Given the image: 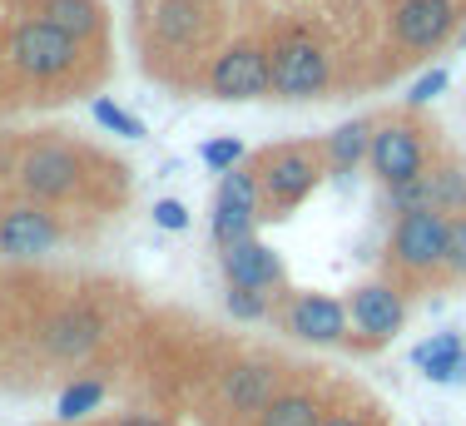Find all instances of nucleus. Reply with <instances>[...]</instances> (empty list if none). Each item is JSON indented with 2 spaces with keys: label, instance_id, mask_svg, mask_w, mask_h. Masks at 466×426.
<instances>
[{
  "label": "nucleus",
  "instance_id": "aec40b11",
  "mask_svg": "<svg viewBox=\"0 0 466 426\" xmlns=\"http://www.w3.org/2000/svg\"><path fill=\"white\" fill-rule=\"evenodd\" d=\"M368 144H372V125L368 119H352V125H338L328 134V159L338 174H352L362 159H368Z\"/></svg>",
  "mask_w": 466,
  "mask_h": 426
},
{
  "label": "nucleus",
  "instance_id": "c756f323",
  "mask_svg": "<svg viewBox=\"0 0 466 426\" xmlns=\"http://www.w3.org/2000/svg\"><path fill=\"white\" fill-rule=\"evenodd\" d=\"M323 426H362V421H352V417H328Z\"/></svg>",
  "mask_w": 466,
  "mask_h": 426
},
{
  "label": "nucleus",
  "instance_id": "423d86ee",
  "mask_svg": "<svg viewBox=\"0 0 466 426\" xmlns=\"http://www.w3.org/2000/svg\"><path fill=\"white\" fill-rule=\"evenodd\" d=\"M80 154H70L65 144H35V149L20 159V188H25L35 204H55V198H70L80 188Z\"/></svg>",
  "mask_w": 466,
  "mask_h": 426
},
{
  "label": "nucleus",
  "instance_id": "9d476101",
  "mask_svg": "<svg viewBox=\"0 0 466 426\" xmlns=\"http://www.w3.org/2000/svg\"><path fill=\"white\" fill-rule=\"evenodd\" d=\"M55 243H60V223H55V213H46L40 204H20L0 218V253L15 258V263L20 258L50 253Z\"/></svg>",
  "mask_w": 466,
  "mask_h": 426
},
{
  "label": "nucleus",
  "instance_id": "1a4fd4ad",
  "mask_svg": "<svg viewBox=\"0 0 466 426\" xmlns=\"http://www.w3.org/2000/svg\"><path fill=\"white\" fill-rule=\"evenodd\" d=\"M457 30V5L451 0H402L392 10V36L407 50H437Z\"/></svg>",
  "mask_w": 466,
  "mask_h": 426
},
{
  "label": "nucleus",
  "instance_id": "5701e85b",
  "mask_svg": "<svg viewBox=\"0 0 466 426\" xmlns=\"http://www.w3.org/2000/svg\"><path fill=\"white\" fill-rule=\"evenodd\" d=\"M90 115H95V125H105L109 134H119V139H144V119L129 115V109H119L115 99H95Z\"/></svg>",
  "mask_w": 466,
  "mask_h": 426
},
{
  "label": "nucleus",
  "instance_id": "6e6552de",
  "mask_svg": "<svg viewBox=\"0 0 466 426\" xmlns=\"http://www.w3.org/2000/svg\"><path fill=\"white\" fill-rule=\"evenodd\" d=\"M208 89L214 99L243 105V99H263L268 95V50L258 45H228L208 70Z\"/></svg>",
  "mask_w": 466,
  "mask_h": 426
},
{
  "label": "nucleus",
  "instance_id": "f8f14e48",
  "mask_svg": "<svg viewBox=\"0 0 466 426\" xmlns=\"http://www.w3.org/2000/svg\"><path fill=\"white\" fill-rule=\"evenodd\" d=\"M392 208H437V213H461L466 208V169L447 164V169H431L412 178V184L392 188Z\"/></svg>",
  "mask_w": 466,
  "mask_h": 426
},
{
  "label": "nucleus",
  "instance_id": "412c9836",
  "mask_svg": "<svg viewBox=\"0 0 466 426\" xmlns=\"http://www.w3.org/2000/svg\"><path fill=\"white\" fill-rule=\"evenodd\" d=\"M258 426H323V411H318L313 397L288 391V397H273L268 407L258 411Z\"/></svg>",
  "mask_w": 466,
  "mask_h": 426
},
{
  "label": "nucleus",
  "instance_id": "bb28decb",
  "mask_svg": "<svg viewBox=\"0 0 466 426\" xmlns=\"http://www.w3.org/2000/svg\"><path fill=\"white\" fill-rule=\"evenodd\" d=\"M447 268L451 273H466V213L447 223Z\"/></svg>",
  "mask_w": 466,
  "mask_h": 426
},
{
  "label": "nucleus",
  "instance_id": "4be33fe9",
  "mask_svg": "<svg viewBox=\"0 0 466 426\" xmlns=\"http://www.w3.org/2000/svg\"><path fill=\"white\" fill-rule=\"evenodd\" d=\"M99 401H105V382L85 377V382H70V387L60 391V407H55V417H60V421H80V417H90Z\"/></svg>",
  "mask_w": 466,
  "mask_h": 426
},
{
  "label": "nucleus",
  "instance_id": "6ab92c4d",
  "mask_svg": "<svg viewBox=\"0 0 466 426\" xmlns=\"http://www.w3.org/2000/svg\"><path fill=\"white\" fill-rule=\"evenodd\" d=\"M198 30H204V15H198L194 0H164L154 10V36L164 45H194Z\"/></svg>",
  "mask_w": 466,
  "mask_h": 426
},
{
  "label": "nucleus",
  "instance_id": "f3484780",
  "mask_svg": "<svg viewBox=\"0 0 466 426\" xmlns=\"http://www.w3.org/2000/svg\"><path fill=\"white\" fill-rule=\"evenodd\" d=\"M224 397L233 411H263L273 397H279V372L263 362H248V367H233L224 377Z\"/></svg>",
  "mask_w": 466,
  "mask_h": 426
},
{
  "label": "nucleus",
  "instance_id": "f03ea898",
  "mask_svg": "<svg viewBox=\"0 0 466 426\" xmlns=\"http://www.w3.org/2000/svg\"><path fill=\"white\" fill-rule=\"evenodd\" d=\"M328 75H332V65H328L323 45H313L308 36H288L268 50V89L279 99H293L298 105V99L323 95Z\"/></svg>",
  "mask_w": 466,
  "mask_h": 426
},
{
  "label": "nucleus",
  "instance_id": "9b49d317",
  "mask_svg": "<svg viewBox=\"0 0 466 426\" xmlns=\"http://www.w3.org/2000/svg\"><path fill=\"white\" fill-rule=\"evenodd\" d=\"M99 338H105V318H99L95 308H85V302H75V308L55 312L46 322V332H40V342H46L50 357H65V362H80V357H90Z\"/></svg>",
  "mask_w": 466,
  "mask_h": 426
},
{
  "label": "nucleus",
  "instance_id": "f257e3e1",
  "mask_svg": "<svg viewBox=\"0 0 466 426\" xmlns=\"http://www.w3.org/2000/svg\"><path fill=\"white\" fill-rule=\"evenodd\" d=\"M5 55L20 75H30V80H60V75H70L75 60H80V40H70L65 30H55L35 15V20H20V25L10 30Z\"/></svg>",
  "mask_w": 466,
  "mask_h": 426
},
{
  "label": "nucleus",
  "instance_id": "4468645a",
  "mask_svg": "<svg viewBox=\"0 0 466 426\" xmlns=\"http://www.w3.org/2000/svg\"><path fill=\"white\" fill-rule=\"evenodd\" d=\"M224 278L228 288H253V293H268V288L283 283V258L258 238H243L224 248Z\"/></svg>",
  "mask_w": 466,
  "mask_h": 426
},
{
  "label": "nucleus",
  "instance_id": "a878e982",
  "mask_svg": "<svg viewBox=\"0 0 466 426\" xmlns=\"http://www.w3.org/2000/svg\"><path fill=\"white\" fill-rule=\"evenodd\" d=\"M441 89H447V70L437 65V70H427V75H421V80H417L412 89H407V105L421 109V105H431V99H437Z\"/></svg>",
  "mask_w": 466,
  "mask_h": 426
},
{
  "label": "nucleus",
  "instance_id": "c85d7f7f",
  "mask_svg": "<svg viewBox=\"0 0 466 426\" xmlns=\"http://www.w3.org/2000/svg\"><path fill=\"white\" fill-rule=\"evenodd\" d=\"M115 426H164L159 417H139V411H135V417H119Z\"/></svg>",
  "mask_w": 466,
  "mask_h": 426
},
{
  "label": "nucleus",
  "instance_id": "dca6fc26",
  "mask_svg": "<svg viewBox=\"0 0 466 426\" xmlns=\"http://www.w3.org/2000/svg\"><path fill=\"white\" fill-rule=\"evenodd\" d=\"M348 318L358 322L368 338H392L397 328H402V318H407V308H402V298L392 293V288H382V283H368V288H358L352 293V308H348Z\"/></svg>",
  "mask_w": 466,
  "mask_h": 426
},
{
  "label": "nucleus",
  "instance_id": "0eeeda50",
  "mask_svg": "<svg viewBox=\"0 0 466 426\" xmlns=\"http://www.w3.org/2000/svg\"><path fill=\"white\" fill-rule=\"evenodd\" d=\"M368 159H372V174L387 188H397L427 174V144H421V134L412 125H382V129H372Z\"/></svg>",
  "mask_w": 466,
  "mask_h": 426
},
{
  "label": "nucleus",
  "instance_id": "39448f33",
  "mask_svg": "<svg viewBox=\"0 0 466 426\" xmlns=\"http://www.w3.org/2000/svg\"><path fill=\"white\" fill-rule=\"evenodd\" d=\"M313 184H318V159H313V149H303V144L273 149L268 159H263V169H258V188H263V204L268 208L303 204V198L313 194Z\"/></svg>",
  "mask_w": 466,
  "mask_h": 426
},
{
  "label": "nucleus",
  "instance_id": "a211bd4d",
  "mask_svg": "<svg viewBox=\"0 0 466 426\" xmlns=\"http://www.w3.org/2000/svg\"><path fill=\"white\" fill-rule=\"evenodd\" d=\"M40 20L85 45L90 36H99V20L105 15H99V0H46V5H40Z\"/></svg>",
  "mask_w": 466,
  "mask_h": 426
},
{
  "label": "nucleus",
  "instance_id": "7ed1b4c3",
  "mask_svg": "<svg viewBox=\"0 0 466 426\" xmlns=\"http://www.w3.org/2000/svg\"><path fill=\"white\" fill-rule=\"evenodd\" d=\"M263 188L258 174L248 169H228L218 178V198H214V243L218 248H233V243L253 238V223L263 218Z\"/></svg>",
  "mask_w": 466,
  "mask_h": 426
},
{
  "label": "nucleus",
  "instance_id": "20e7f679",
  "mask_svg": "<svg viewBox=\"0 0 466 426\" xmlns=\"http://www.w3.org/2000/svg\"><path fill=\"white\" fill-rule=\"evenodd\" d=\"M447 213L437 208H407L392 228V253L402 268L427 273V268H447Z\"/></svg>",
  "mask_w": 466,
  "mask_h": 426
},
{
  "label": "nucleus",
  "instance_id": "b1692460",
  "mask_svg": "<svg viewBox=\"0 0 466 426\" xmlns=\"http://www.w3.org/2000/svg\"><path fill=\"white\" fill-rule=\"evenodd\" d=\"M198 159H204L214 174H228V169H238V159H243V144L233 139V134H224V139H208L204 149H198Z\"/></svg>",
  "mask_w": 466,
  "mask_h": 426
},
{
  "label": "nucleus",
  "instance_id": "cd10ccee",
  "mask_svg": "<svg viewBox=\"0 0 466 426\" xmlns=\"http://www.w3.org/2000/svg\"><path fill=\"white\" fill-rule=\"evenodd\" d=\"M154 223L169 228V233H184L188 228V208L179 204V198H159V204H154Z\"/></svg>",
  "mask_w": 466,
  "mask_h": 426
},
{
  "label": "nucleus",
  "instance_id": "2eb2a0df",
  "mask_svg": "<svg viewBox=\"0 0 466 426\" xmlns=\"http://www.w3.org/2000/svg\"><path fill=\"white\" fill-rule=\"evenodd\" d=\"M412 362H417V372L427 377V382H437V387L466 382V342H461V332H431L427 342L412 347Z\"/></svg>",
  "mask_w": 466,
  "mask_h": 426
},
{
  "label": "nucleus",
  "instance_id": "ddd939ff",
  "mask_svg": "<svg viewBox=\"0 0 466 426\" xmlns=\"http://www.w3.org/2000/svg\"><path fill=\"white\" fill-rule=\"evenodd\" d=\"M288 332L303 338V342H318V347L342 342V338H348V308H342L338 298L303 293L293 308H288Z\"/></svg>",
  "mask_w": 466,
  "mask_h": 426
},
{
  "label": "nucleus",
  "instance_id": "393cba45",
  "mask_svg": "<svg viewBox=\"0 0 466 426\" xmlns=\"http://www.w3.org/2000/svg\"><path fill=\"white\" fill-rule=\"evenodd\" d=\"M228 312L238 322H258L263 312H268V298L253 293V288H228Z\"/></svg>",
  "mask_w": 466,
  "mask_h": 426
}]
</instances>
